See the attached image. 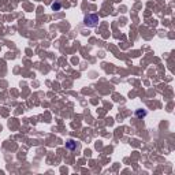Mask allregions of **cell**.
Returning a JSON list of instances; mask_svg holds the SVG:
<instances>
[{"label": "cell", "mask_w": 175, "mask_h": 175, "mask_svg": "<svg viewBox=\"0 0 175 175\" xmlns=\"http://www.w3.org/2000/svg\"><path fill=\"white\" fill-rule=\"evenodd\" d=\"M97 22H99V17L94 14H90V15H86L84 19V25L88 26V27H93L97 25Z\"/></svg>", "instance_id": "1"}, {"label": "cell", "mask_w": 175, "mask_h": 175, "mask_svg": "<svg viewBox=\"0 0 175 175\" xmlns=\"http://www.w3.org/2000/svg\"><path fill=\"white\" fill-rule=\"evenodd\" d=\"M52 8H54V10H59L60 4H59V3H54V4H52Z\"/></svg>", "instance_id": "4"}, {"label": "cell", "mask_w": 175, "mask_h": 175, "mask_svg": "<svg viewBox=\"0 0 175 175\" xmlns=\"http://www.w3.org/2000/svg\"><path fill=\"white\" fill-rule=\"evenodd\" d=\"M136 113H137V116H145V115H146V112H145V111H140V109H138Z\"/></svg>", "instance_id": "3"}, {"label": "cell", "mask_w": 175, "mask_h": 175, "mask_svg": "<svg viewBox=\"0 0 175 175\" xmlns=\"http://www.w3.org/2000/svg\"><path fill=\"white\" fill-rule=\"evenodd\" d=\"M66 145H67V148H69V149H75V148H77V144H75L73 140H69V141H67Z\"/></svg>", "instance_id": "2"}]
</instances>
